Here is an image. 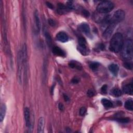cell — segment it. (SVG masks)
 Wrapping results in <instances>:
<instances>
[{
  "label": "cell",
  "instance_id": "6da1fadb",
  "mask_svg": "<svg viewBox=\"0 0 133 133\" xmlns=\"http://www.w3.org/2000/svg\"><path fill=\"white\" fill-rule=\"evenodd\" d=\"M124 43L123 37L121 33H115L112 37L110 43V50L114 52H118L121 51Z\"/></svg>",
  "mask_w": 133,
  "mask_h": 133
},
{
  "label": "cell",
  "instance_id": "7a4b0ae2",
  "mask_svg": "<svg viewBox=\"0 0 133 133\" xmlns=\"http://www.w3.org/2000/svg\"><path fill=\"white\" fill-rule=\"evenodd\" d=\"M122 56L126 61L132 60L133 57L132 42L131 39H127L124 42L123 46L121 50Z\"/></svg>",
  "mask_w": 133,
  "mask_h": 133
},
{
  "label": "cell",
  "instance_id": "3957f363",
  "mask_svg": "<svg viewBox=\"0 0 133 133\" xmlns=\"http://www.w3.org/2000/svg\"><path fill=\"white\" fill-rule=\"evenodd\" d=\"M114 7V5L112 2L104 1L101 2L98 5L97 10L100 14H107L112 10Z\"/></svg>",
  "mask_w": 133,
  "mask_h": 133
},
{
  "label": "cell",
  "instance_id": "277c9868",
  "mask_svg": "<svg viewBox=\"0 0 133 133\" xmlns=\"http://www.w3.org/2000/svg\"><path fill=\"white\" fill-rule=\"evenodd\" d=\"M125 12L122 9H118L114 13L111 17L107 18L105 21H107V22L109 23V24L111 23L117 24V23L123 20L125 18Z\"/></svg>",
  "mask_w": 133,
  "mask_h": 133
},
{
  "label": "cell",
  "instance_id": "5b68a950",
  "mask_svg": "<svg viewBox=\"0 0 133 133\" xmlns=\"http://www.w3.org/2000/svg\"><path fill=\"white\" fill-rule=\"evenodd\" d=\"M24 65L23 63V59L22 58L20 50L18 54V79L20 84L23 83V77H24Z\"/></svg>",
  "mask_w": 133,
  "mask_h": 133
},
{
  "label": "cell",
  "instance_id": "8992f818",
  "mask_svg": "<svg viewBox=\"0 0 133 133\" xmlns=\"http://www.w3.org/2000/svg\"><path fill=\"white\" fill-rule=\"evenodd\" d=\"M78 50L83 55H87L89 54V49L87 46V43L85 38L82 36L79 37L78 39Z\"/></svg>",
  "mask_w": 133,
  "mask_h": 133
},
{
  "label": "cell",
  "instance_id": "52a82bcc",
  "mask_svg": "<svg viewBox=\"0 0 133 133\" xmlns=\"http://www.w3.org/2000/svg\"><path fill=\"white\" fill-rule=\"evenodd\" d=\"M115 26H116V24L115 23H109V25L108 26L107 29L105 30L103 34V36L105 39H108L111 37L114 31V29L115 28Z\"/></svg>",
  "mask_w": 133,
  "mask_h": 133
},
{
  "label": "cell",
  "instance_id": "ba28073f",
  "mask_svg": "<svg viewBox=\"0 0 133 133\" xmlns=\"http://www.w3.org/2000/svg\"><path fill=\"white\" fill-rule=\"evenodd\" d=\"M24 119H25V122L26 126L29 127V128H31L32 127V125L31 124L30 111V109L28 107H26L24 109Z\"/></svg>",
  "mask_w": 133,
  "mask_h": 133
},
{
  "label": "cell",
  "instance_id": "9c48e42d",
  "mask_svg": "<svg viewBox=\"0 0 133 133\" xmlns=\"http://www.w3.org/2000/svg\"><path fill=\"white\" fill-rule=\"evenodd\" d=\"M70 9L68 8L66 5L63 4L59 3L57 5V12L60 15H63L68 12Z\"/></svg>",
  "mask_w": 133,
  "mask_h": 133
},
{
  "label": "cell",
  "instance_id": "30bf717a",
  "mask_svg": "<svg viewBox=\"0 0 133 133\" xmlns=\"http://www.w3.org/2000/svg\"><path fill=\"white\" fill-rule=\"evenodd\" d=\"M56 38L58 41L62 43L66 42L69 39L68 36L63 32H60L58 33L56 35Z\"/></svg>",
  "mask_w": 133,
  "mask_h": 133
},
{
  "label": "cell",
  "instance_id": "8fae6325",
  "mask_svg": "<svg viewBox=\"0 0 133 133\" xmlns=\"http://www.w3.org/2000/svg\"><path fill=\"white\" fill-rule=\"evenodd\" d=\"M52 51L53 54L57 56H60V57H64L65 56V52L61 49L60 47L57 46H54L53 47L52 49Z\"/></svg>",
  "mask_w": 133,
  "mask_h": 133
},
{
  "label": "cell",
  "instance_id": "7c38bea8",
  "mask_svg": "<svg viewBox=\"0 0 133 133\" xmlns=\"http://www.w3.org/2000/svg\"><path fill=\"white\" fill-rule=\"evenodd\" d=\"M43 32L47 44L49 47H50L52 45V38L51 37L50 33L46 28H43Z\"/></svg>",
  "mask_w": 133,
  "mask_h": 133
},
{
  "label": "cell",
  "instance_id": "4fadbf2b",
  "mask_svg": "<svg viewBox=\"0 0 133 133\" xmlns=\"http://www.w3.org/2000/svg\"><path fill=\"white\" fill-rule=\"evenodd\" d=\"M44 124L45 120L44 117H41L38 119V125H37V132L43 133L44 131Z\"/></svg>",
  "mask_w": 133,
  "mask_h": 133
},
{
  "label": "cell",
  "instance_id": "5bb4252c",
  "mask_svg": "<svg viewBox=\"0 0 133 133\" xmlns=\"http://www.w3.org/2000/svg\"><path fill=\"white\" fill-rule=\"evenodd\" d=\"M79 30L83 33H84L86 34H88L90 33V27L89 25L86 23H82L79 25Z\"/></svg>",
  "mask_w": 133,
  "mask_h": 133
},
{
  "label": "cell",
  "instance_id": "9a60e30c",
  "mask_svg": "<svg viewBox=\"0 0 133 133\" xmlns=\"http://www.w3.org/2000/svg\"><path fill=\"white\" fill-rule=\"evenodd\" d=\"M109 69L110 70V71L115 76H116L118 70H119V67L116 64H114V63H112L109 66Z\"/></svg>",
  "mask_w": 133,
  "mask_h": 133
},
{
  "label": "cell",
  "instance_id": "2e32d148",
  "mask_svg": "<svg viewBox=\"0 0 133 133\" xmlns=\"http://www.w3.org/2000/svg\"><path fill=\"white\" fill-rule=\"evenodd\" d=\"M34 18H35V23L36 30L38 32L40 31L41 29V22L39 18V15L37 10H35L34 12Z\"/></svg>",
  "mask_w": 133,
  "mask_h": 133
},
{
  "label": "cell",
  "instance_id": "e0dca14e",
  "mask_svg": "<svg viewBox=\"0 0 133 133\" xmlns=\"http://www.w3.org/2000/svg\"><path fill=\"white\" fill-rule=\"evenodd\" d=\"M69 65L71 68L76 69L78 70H80L82 69L81 64L79 62L76 61H71L69 63Z\"/></svg>",
  "mask_w": 133,
  "mask_h": 133
},
{
  "label": "cell",
  "instance_id": "ac0fdd59",
  "mask_svg": "<svg viewBox=\"0 0 133 133\" xmlns=\"http://www.w3.org/2000/svg\"><path fill=\"white\" fill-rule=\"evenodd\" d=\"M123 91L128 95L132 94V84H128L125 85L123 87Z\"/></svg>",
  "mask_w": 133,
  "mask_h": 133
},
{
  "label": "cell",
  "instance_id": "d6986e66",
  "mask_svg": "<svg viewBox=\"0 0 133 133\" xmlns=\"http://www.w3.org/2000/svg\"><path fill=\"white\" fill-rule=\"evenodd\" d=\"M6 113V106L5 104H2L0 110V121L2 122L5 117Z\"/></svg>",
  "mask_w": 133,
  "mask_h": 133
},
{
  "label": "cell",
  "instance_id": "ffe728a7",
  "mask_svg": "<svg viewBox=\"0 0 133 133\" xmlns=\"http://www.w3.org/2000/svg\"><path fill=\"white\" fill-rule=\"evenodd\" d=\"M101 103L102 105L107 109L111 108L113 107V103L109 100L107 99H102L101 100Z\"/></svg>",
  "mask_w": 133,
  "mask_h": 133
},
{
  "label": "cell",
  "instance_id": "44dd1931",
  "mask_svg": "<svg viewBox=\"0 0 133 133\" xmlns=\"http://www.w3.org/2000/svg\"><path fill=\"white\" fill-rule=\"evenodd\" d=\"M125 108L129 111H132L133 110V101L132 99H128L126 101L125 104Z\"/></svg>",
  "mask_w": 133,
  "mask_h": 133
},
{
  "label": "cell",
  "instance_id": "7402d4cb",
  "mask_svg": "<svg viewBox=\"0 0 133 133\" xmlns=\"http://www.w3.org/2000/svg\"><path fill=\"white\" fill-rule=\"evenodd\" d=\"M112 94L115 96V97H119L122 95V91L117 88H113L111 91Z\"/></svg>",
  "mask_w": 133,
  "mask_h": 133
},
{
  "label": "cell",
  "instance_id": "603a6c76",
  "mask_svg": "<svg viewBox=\"0 0 133 133\" xmlns=\"http://www.w3.org/2000/svg\"><path fill=\"white\" fill-rule=\"evenodd\" d=\"M99 63L98 62H90L89 64V68L93 71L96 70L99 66Z\"/></svg>",
  "mask_w": 133,
  "mask_h": 133
},
{
  "label": "cell",
  "instance_id": "cb8c5ba5",
  "mask_svg": "<svg viewBox=\"0 0 133 133\" xmlns=\"http://www.w3.org/2000/svg\"><path fill=\"white\" fill-rule=\"evenodd\" d=\"M115 120L122 123H126L129 122V118L127 117H119L116 118Z\"/></svg>",
  "mask_w": 133,
  "mask_h": 133
},
{
  "label": "cell",
  "instance_id": "d4e9b609",
  "mask_svg": "<svg viewBox=\"0 0 133 133\" xmlns=\"http://www.w3.org/2000/svg\"><path fill=\"white\" fill-rule=\"evenodd\" d=\"M123 65L125 68H126L128 70H132V63L131 62H129V61L125 62H124Z\"/></svg>",
  "mask_w": 133,
  "mask_h": 133
},
{
  "label": "cell",
  "instance_id": "484cf974",
  "mask_svg": "<svg viewBox=\"0 0 133 133\" xmlns=\"http://www.w3.org/2000/svg\"><path fill=\"white\" fill-rule=\"evenodd\" d=\"M86 111H87V109L85 107H82L81 109H80V110H79V114L81 116H84L85 115V114L86 113Z\"/></svg>",
  "mask_w": 133,
  "mask_h": 133
},
{
  "label": "cell",
  "instance_id": "4316f807",
  "mask_svg": "<svg viewBox=\"0 0 133 133\" xmlns=\"http://www.w3.org/2000/svg\"><path fill=\"white\" fill-rule=\"evenodd\" d=\"M95 93L94 91L92 90V89H89L87 92V95H88V96H89L90 97H93L95 95Z\"/></svg>",
  "mask_w": 133,
  "mask_h": 133
},
{
  "label": "cell",
  "instance_id": "83f0119b",
  "mask_svg": "<svg viewBox=\"0 0 133 133\" xmlns=\"http://www.w3.org/2000/svg\"><path fill=\"white\" fill-rule=\"evenodd\" d=\"M48 24L52 26H54L56 24L55 21L52 19H49L48 20Z\"/></svg>",
  "mask_w": 133,
  "mask_h": 133
},
{
  "label": "cell",
  "instance_id": "f1b7e54d",
  "mask_svg": "<svg viewBox=\"0 0 133 133\" xmlns=\"http://www.w3.org/2000/svg\"><path fill=\"white\" fill-rule=\"evenodd\" d=\"M107 88H108V86L107 85H103L102 87H101V92L103 94H106L107 91Z\"/></svg>",
  "mask_w": 133,
  "mask_h": 133
},
{
  "label": "cell",
  "instance_id": "f546056e",
  "mask_svg": "<svg viewBox=\"0 0 133 133\" xmlns=\"http://www.w3.org/2000/svg\"><path fill=\"white\" fill-rule=\"evenodd\" d=\"M79 79L78 78H77V77H74V78H72L71 82L73 84H77L79 82Z\"/></svg>",
  "mask_w": 133,
  "mask_h": 133
},
{
  "label": "cell",
  "instance_id": "4dcf8cb0",
  "mask_svg": "<svg viewBox=\"0 0 133 133\" xmlns=\"http://www.w3.org/2000/svg\"><path fill=\"white\" fill-rule=\"evenodd\" d=\"M82 13L83 14V15L84 16H85L86 17H88L89 16L90 14H89V12L88 11H87V10H83V11H82Z\"/></svg>",
  "mask_w": 133,
  "mask_h": 133
},
{
  "label": "cell",
  "instance_id": "1f68e13d",
  "mask_svg": "<svg viewBox=\"0 0 133 133\" xmlns=\"http://www.w3.org/2000/svg\"><path fill=\"white\" fill-rule=\"evenodd\" d=\"M58 108H59V110H61V111H63V110H64V107L63 104H62L61 103H60L59 104V105H58Z\"/></svg>",
  "mask_w": 133,
  "mask_h": 133
},
{
  "label": "cell",
  "instance_id": "d6a6232c",
  "mask_svg": "<svg viewBox=\"0 0 133 133\" xmlns=\"http://www.w3.org/2000/svg\"><path fill=\"white\" fill-rule=\"evenodd\" d=\"M46 5H47L49 8H50V9H53L54 6H53V5H52V4L51 3H50V2H46Z\"/></svg>",
  "mask_w": 133,
  "mask_h": 133
},
{
  "label": "cell",
  "instance_id": "836d02e7",
  "mask_svg": "<svg viewBox=\"0 0 133 133\" xmlns=\"http://www.w3.org/2000/svg\"><path fill=\"white\" fill-rule=\"evenodd\" d=\"M63 98H64L65 101H68L69 100V98L68 97V96L67 95H66L65 94L63 95Z\"/></svg>",
  "mask_w": 133,
  "mask_h": 133
}]
</instances>
